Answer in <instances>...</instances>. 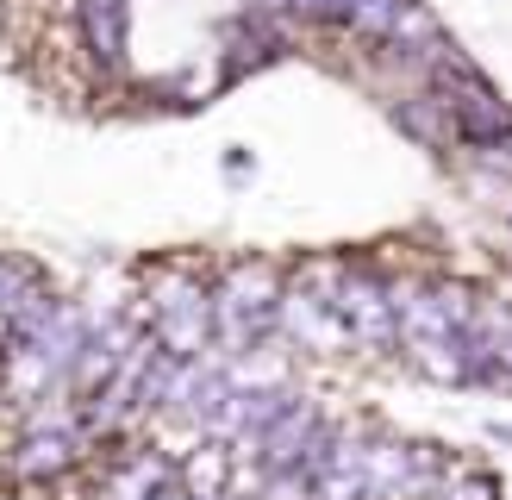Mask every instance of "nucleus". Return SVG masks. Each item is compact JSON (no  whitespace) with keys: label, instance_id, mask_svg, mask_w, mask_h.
Returning a JSON list of instances; mask_svg holds the SVG:
<instances>
[{"label":"nucleus","instance_id":"5","mask_svg":"<svg viewBox=\"0 0 512 500\" xmlns=\"http://www.w3.org/2000/svg\"><path fill=\"white\" fill-rule=\"evenodd\" d=\"M169 482H175V450L107 444V463H100V482L88 500H157Z\"/></svg>","mask_w":512,"mask_h":500},{"label":"nucleus","instance_id":"14","mask_svg":"<svg viewBox=\"0 0 512 500\" xmlns=\"http://www.w3.org/2000/svg\"><path fill=\"white\" fill-rule=\"evenodd\" d=\"M494 438H506V444H512V425H494Z\"/></svg>","mask_w":512,"mask_h":500},{"label":"nucleus","instance_id":"7","mask_svg":"<svg viewBox=\"0 0 512 500\" xmlns=\"http://www.w3.org/2000/svg\"><path fill=\"white\" fill-rule=\"evenodd\" d=\"M225 44H232V57H225V82H238V75H250V69H263V63H275L281 57V25L275 19H263V13H238L232 25H225Z\"/></svg>","mask_w":512,"mask_h":500},{"label":"nucleus","instance_id":"8","mask_svg":"<svg viewBox=\"0 0 512 500\" xmlns=\"http://www.w3.org/2000/svg\"><path fill=\"white\" fill-rule=\"evenodd\" d=\"M388 119L400 125L413 144H425V150H450L456 144V132H450V113H444V100L438 94H394L388 100Z\"/></svg>","mask_w":512,"mask_h":500},{"label":"nucleus","instance_id":"2","mask_svg":"<svg viewBox=\"0 0 512 500\" xmlns=\"http://www.w3.org/2000/svg\"><path fill=\"white\" fill-rule=\"evenodd\" d=\"M144 325L169 357H213V288L194 269H157L144 288Z\"/></svg>","mask_w":512,"mask_h":500},{"label":"nucleus","instance_id":"11","mask_svg":"<svg viewBox=\"0 0 512 500\" xmlns=\"http://www.w3.org/2000/svg\"><path fill=\"white\" fill-rule=\"evenodd\" d=\"M481 332H488V357L500 388H512V307L506 300H481Z\"/></svg>","mask_w":512,"mask_h":500},{"label":"nucleus","instance_id":"4","mask_svg":"<svg viewBox=\"0 0 512 500\" xmlns=\"http://www.w3.org/2000/svg\"><path fill=\"white\" fill-rule=\"evenodd\" d=\"M325 300L338 313L350 350H394V282L381 269H350V263H319Z\"/></svg>","mask_w":512,"mask_h":500},{"label":"nucleus","instance_id":"13","mask_svg":"<svg viewBox=\"0 0 512 500\" xmlns=\"http://www.w3.org/2000/svg\"><path fill=\"white\" fill-rule=\"evenodd\" d=\"M7 344H13V319H0V357H7Z\"/></svg>","mask_w":512,"mask_h":500},{"label":"nucleus","instance_id":"12","mask_svg":"<svg viewBox=\"0 0 512 500\" xmlns=\"http://www.w3.org/2000/svg\"><path fill=\"white\" fill-rule=\"evenodd\" d=\"M425 500H500V488L488 482V475H475V469H444Z\"/></svg>","mask_w":512,"mask_h":500},{"label":"nucleus","instance_id":"6","mask_svg":"<svg viewBox=\"0 0 512 500\" xmlns=\"http://www.w3.org/2000/svg\"><path fill=\"white\" fill-rule=\"evenodd\" d=\"M75 38H82L94 69H125V44H132V0H75Z\"/></svg>","mask_w":512,"mask_h":500},{"label":"nucleus","instance_id":"10","mask_svg":"<svg viewBox=\"0 0 512 500\" xmlns=\"http://www.w3.org/2000/svg\"><path fill=\"white\" fill-rule=\"evenodd\" d=\"M38 294H44L38 263H25V257H0V319H19Z\"/></svg>","mask_w":512,"mask_h":500},{"label":"nucleus","instance_id":"15","mask_svg":"<svg viewBox=\"0 0 512 500\" xmlns=\"http://www.w3.org/2000/svg\"><path fill=\"white\" fill-rule=\"evenodd\" d=\"M219 500H256V494H219Z\"/></svg>","mask_w":512,"mask_h":500},{"label":"nucleus","instance_id":"9","mask_svg":"<svg viewBox=\"0 0 512 500\" xmlns=\"http://www.w3.org/2000/svg\"><path fill=\"white\" fill-rule=\"evenodd\" d=\"M369 0H250V13H263L275 25H350L363 19Z\"/></svg>","mask_w":512,"mask_h":500},{"label":"nucleus","instance_id":"3","mask_svg":"<svg viewBox=\"0 0 512 500\" xmlns=\"http://www.w3.org/2000/svg\"><path fill=\"white\" fill-rule=\"evenodd\" d=\"M88 450L94 444L82 432V419H75V407L69 413L38 407V413H25L19 438L7 450V475L19 488H57V482H69V475L88 463Z\"/></svg>","mask_w":512,"mask_h":500},{"label":"nucleus","instance_id":"1","mask_svg":"<svg viewBox=\"0 0 512 500\" xmlns=\"http://www.w3.org/2000/svg\"><path fill=\"white\" fill-rule=\"evenodd\" d=\"M281 294L288 275L269 257H232L213 282V350H225V363L263 357L269 338H281Z\"/></svg>","mask_w":512,"mask_h":500}]
</instances>
